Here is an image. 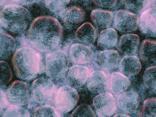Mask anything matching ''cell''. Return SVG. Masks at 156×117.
Segmentation results:
<instances>
[{
    "instance_id": "cell-12",
    "label": "cell",
    "mask_w": 156,
    "mask_h": 117,
    "mask_svg": "<svg viewBox=\"0 0 156 117\" xmlns=\"http://www.w3.org/2000/svg\"><path fill=\"white\" fill-rule=\"evenodd\" d=\"M140 102L138 94L133 92H125L120 95L118 98L119 108L124 112L131 113L137 109Z\"/></svg>"
},
{
    "instance_id": "cell-25",
    "label": "cell",
    "mask_w": 156,
    "mask_h": 117,
    "mask_svg": "<svg viewBox=\"0 0 156 117\" xmlns=\"http://www.w3.org/2000/svg\"><path fill=\"white\" fill-rule=\"evenodd\" d=\"M140 115V117H156V98H150L144 102Z\"/></svg>"
},
{
    "instance_id": "cell-11",
    "label": "cell",
    "mask_w": 156,
    "mask_h": 117,
    "mask_svg": "<svg viewBox=\"0 0 156 117\" xmlns=\"http://www.w3.org/2000/svg\"><path fill=\"white\" fill-rule=\"evenodd\" d=\"M108 85V77L102 71H95L89 78L87 83L88 88L94 93H103L107 90Z\"/></svg>"
},
{
    "instance_id": "cell-23",
    "label": "cell",
    "mask_w": 156,
    "mask_h": 117,
    "mask_svg": "<svg viewBox=\"0 0 156 117\" xmlns=\"http://www.w3.org/2000/svg\"><path fill=\"white\" fill-rule=\"evenodd\" d=\"M98 60L101 66L103 68L111 69L118 65L119 56L118 52L115 50H107L102 52L99 55Z\"/></svg>"
},
{
    "instance_id": "cell-28",
    "label": "cell",
    "mask_w": 156,
    "mask_h": 117,
    "mask_svg": "<svg viewBox=\"0 0 156 117\" xmlns=\"http://www.w3.org/2000/svg\"><path fill=\"white\" fill-rule=\"evenodd\" d=\"M71 117H95L91 108L87 104H83L78 107L73 112Z\"/></svg>"
},
{
    "instance_id": "cell-8",
    "label": "cell",
    "mask_w": 156,
    "mask_h": 117,
    "mask_svg": "<svg viewBox=\"0 0 156 117\" xmlns=\"http://www.w3.org/2000/svg\"><path fill=\"white\" fill-rule=\"evenodd\" d=\"M116 29L123 33L132 32L138 28L137 16L128 11L121 10L117 12L114 19Z\"/></svg>"
},
{
    "instance_id": "cell-26",
    "label": "cell",
    "mask_w": 156,
    "mask_h": 117,
    "mask_svg": "<svg viewBox=\"0 0 156 117\" xmlns=\"http://www.w3.org/2000/svg\"><path fill=\"white\" fill-rule=\"evenodd\" d=\"M144 80L145 84L148 88L156 90V66L146 70Z\"/></svg>"
},
{
    "instance_id": "cell-15",
    "label": "cell",
    "mask_w": 156,
    "mask_h": 117,
    "mask_svg": "<svg viewBox=\"0 0 156 117\" xmlns=\"http://www.w3.org/2000/svg\"><path fill=\"white\" fill-rule=\"evenodd\" d=\"M89 71L86 67L75 66L70 70L68 75V80L73 86L83 85L87 81Z\"/></svg>"
},
{
    "instance_id": "cell-6",
    "label": "cell",
    "mask_w": 156,
    "mask_h": 117,
    "mask_svg": "<svg viewBox=\"0 0 156 117\" xmlns=\"http://www.w3.org/2000/svg\"><path fill=\"white\" fill-rule=\"evenodd\" d=\"M79 98L75 89L70 86H63L56 92L54 98L55 105L61 113H67L75 107Z\"/></svg>"
},
{
    "instance_id": "cell-34",
    "label": "cell",
    "mask_w": 156,
    "mask_h": 117,
    "mask_svg": "<svg viewBox=\"0 0 156 117\" xmlns=\"http://www.w3.org/2000/svg\"><path fill=\"white\" fill-rule=\"evenodd\" d=\"M13 1L23 4L28 5L34 3L37 0H13Z\"/></svg>"
},
{
    "instance_id": "cell-20",
    "label": "cell",
    "mask_w": 156,
    "mask_h": 117,
    "mask_svg": "<svg viewBox=\"0 0 156 117\" xmlns=\"http://www.w3.org/2000/svg\"><path fill=\"white\" fill-rule=\"evenodd\" d=\"M118 41V35L115 30L109 28L103 30L98 40V46L103 50H108L114 47Z\"/></svg>"
},
{
    "instance_id": "cell-2",
    "label": "cell",
    "mask_w": 156,
    "mask_h": 117,
    "mask_svg": "<svg viewBox=\"0 0 156 117\" xmlns=\"http://www.w3.org/2000/svg\"><path fill=\"white\" fill-rule=\"evenodd\" d=\"M12 67L16 76L23 80H30L40 73L41 67L40 55L29 47L16 51L12 60Z\"/></svg>"
},
{
    "instance_id": "cell-30",
    "label": "cell",
    "mask_w": 156,
    "mask_h": 117,
    "mask_svg": "<svg viewBox=\"0 0 156 117\" xmlns=\"http://www.w3.org/2000/svg\"><path fill=\"white\" fill-rule=\"evenodd\" d=\"M125 6L128 9L138 11L144 8L147 0H122Z\"/></svg>"
},
{
    "instance_id": "cell-4",
    "label": "cell",
    "mask_w": 156,
    "mask_h": 117,
    "mask_svg": "<svg viewBox=\"0 0 156 117\" xmlns=\"http://www.w3.org/2000/svg\"><path fill=\"white\" fill-rule=\"evenodd\" d=\"M69 67V58L66 53L57 51L48 55L45 59V68L48 75L55 79L63 76Z\"/></svg>"
},
{
    "instance_id": "cell-14",
    "label": "cell",
    "mask_w": 156,
    "mask_h": 117,
    "mask_svg": "<svg viewBox=\"0 0 156 117\" xmlns=\"http://www.w3.org/2000/svg\"><path fill=\"white\" fill-rule=\"evenodd\" d=\"M69 55L74 62L83 64L88 62L92 55V52L88 47L84 45L75 44L70 48Z\"/></svg>"
},
{
    "instance_id": "cell-22",
    "label": "cell",
    "mask_w": 156,
    "mask_h": 117,
    "mask_svg": "<svg viewBox=\"0 0 156 117\" xmlns=\"http://www.w3.org/2000/svg\"><path fill=\"white\" fill-rule=\"evenodd\" d=\"M130 82L128 78L119 72H114L111 75L110 88L115 94H119L125 91L128 88Z\"/></svg>"
},
{
    "instance_id": "cell-33",
    "label": "cell",
    "mask_w": 156,
    "mask_h": 117,
    "mask_svg": "<svg viewBox=\"0 0 156 117\" xmlns=\"http://www.w3.org/2000/svg\"><path fill=\"white\" fill-rule=\"evenodd\" d=\"M118 0H93L97 6L104 8H110L114 6Z\"/></svg>"
},
{
    "instance_id": "cell-31",
    "label": "cell",
    "mask_w": 156,
    "mask_h": 117,
    "mask_svg": "<svg viewBox=\"0 0 156 117\" xmlns=\"http://www.w3.org/2000/svg\"><path fill=\"white\" fill-rule=\"evenodd\" d=\"M70 0H44L48 8L51 10L57 11L66 6Z\"/></svg>"
},
{
    "instance_id": "cell-21",
    "label": "cell",
    "mask_w": 156,
    "mask_h": 117,
    "mask_svg": "<svg viewBox=\"0 0 156 117\" xmlns=\"http://www.w3.org/2000/svg\"><path fill=\"white\" fill-rule=\"evenodd\" d=\"M90 17L96 27L102 30L110 27L113 16L112 12L109 11L96 9L92 12Z\"/></svg>"
},
{
    "instance_id": "cell-9",
    "label": "cell",
    "mask_w": 156,
    "mask_h": 117,
    "mask_svg": "<svg viewBox=\"0 0 156 117\" xmlns=\"http://www.w3.org/2000/svg\"><path fill=\"white\" fill-rule=\"evenodd\" d=\"M93 104L100 117L110 116L116 109L115 99L109 93H103L97 96L93 100Z\"/></svg>"
},
{
    "instance_id": "cell-19",
    "label": "cell",
    "mask_w": 156,
    "mask_h": 117,
    "mask_svg": "<svg viewBox=\"0 0 156 117\" xmlns=\"http://www.w3.org/2000/svg\"><path fill=\"white\" fill-rule=\"evenodd\" d=\"M75 36L78 40L87 45L93 44L97 36L95 29L90 23L83 24L76 30Z\"/></svg>"
},
{
    "instance_id": "cell-17",
    "label": "cell",
    "mask_w": 156,
    "mask_h": 117,
    "mask_svg": "<svg viewBox=\"0 0 156 117\" xmlns=\"http://www.w3.org/2000/svg\"><path fill=\"white\" fill-rule=\"evenodd\" d=\"M156 41L146 40L143 42L140 51L139 56L142 62L148 65L156 63Z\"/></svg>"
},
{
    "instance_id": "cell-16",
    "label": "cell",
    "mask_w": 156,
    "mask_h": 117,
    "mask_svg": "<svg viewBox=\"0 0 156 117\" xmlns=\"http://www.w3.org/2000/svg\"><path fill=\"white\" fill-rule=\"evenodd\" d=\"M121 71L127 76H134L137 75L141 69V65L139 59L134 56L124 57L120 64Z\"/></svg>"
},
{
    "instance_id": "cell-1",
    "label": "cell",
    "mask_w": 156,
    "mask_h": 117,
    "mask_svg": "<svg viewBox=\"0 0 156 117\" xmlns=\"http://www.w3.org/2000/svg\"><path fill=\"white\" fill-rule=\"evenodd\" d=\"M63 30L56 19L44 16L35 19L28 31V36L32 44L41 51H45L55 48L60 43Z\"/></svg>"
},
{
    "instance_id": "cell-13",
    "label": "cell",
    "mask_w": 156,
    "mask_h": 117,
    "mask_svg": "<svg viewBox=\"0 0 156 117\" xmlns=\"http://www.w3.org/2000/svg\"><path fill=\"white\" fill-rule=\"evenodd\" d=\"M140 43V38L137 35L129 34L124 35L120 38L118 47L120 52L128 55L134 53Z\"/></svg>"
},
{
    "instance_id": "cell-5",
    "label": "cell",
    "mask_w": 156,
    "mask_h": 117,
    "mask_svg": "<svg viewBox=\"0 0 156 117\" xmlns=\"http://www.w3.org/2000/svg\"><path fill=\"white\" fill-rule=\"evenodd\" d=\"M55 84L49 79L43 76L34 81L31 93L34 101L40 104L48 103L54 99L56 93Z\"/></svg>"
},
{
    "instance_id": "cell-10",
    "label": "cell",
    "mask_w": 156,
    "mask_h": 117,
    "mask_svg": "<svg viewBox=\"0 0 156 117\" xmlns=\"http://www.w3.org/2000/svg\"><path fill=\"white\" fill-rule=\"evenodd\" d=\"M139 27L145 35L156 37L155 8L149 9L142 13L140 18Z\"/></svg>"
},
{
    "instance_id": "cell-27",
    "label": "cell",
    "mask_w": 156,
    "mask_h": 117,
    "mask_svg": "<svg viewBox=\"0 0 156 117\" xmlns=\"http://www.w3.org/2000/svg\"><path fill=\"white\" fill-rule=\"evenodd\" d=\"M12 78V73L9 64L5 61H1V86L7 84Z\"/></svg>"
},
{
    "instance_id": "cell-18",
    "label": "cell",
    "mask_w": 156,
    "mask_h": 117,
    "mask_svg": "<svg viewBox=\"0 0 156 117\" xmlns=\"http://www.w3.org/2000/svg\"><path fill=\"white\" fill-rule=\"evenodd\" d=\"M84 16V12L81 8L73 6L65 12L63 17L64 22L68 28H74L82 22Z\"/></svg>"
},
{
    "instance_id": "cell-7",
    "label": "cell",
    "mask_w": 156,
    "mask_h": 117,
    "mask_svg": "<svg viewBox=\"0 0 156 117\" xmlns=\"http://www.w3.org/2000/svg\"><path fill=\"white\" fill-rule=\"evenodd\" d=\"M6 97L9 101L13 105L20 106L27 105L30 98L27 84L19 80L12 82L8 87Z\"/></svg>"
},
{
    "instance_id": "cell-35",
    "label": "cell",
    "mask_w": 156,
    "mask_h": 117,
    "mask_svg": "<svg viewBox=\"0 0 156 117\" xmlns=\"http://www.w3.org/2000/svg\"><path fill=\"white\" fill-rule=\"evenodd\" d=\"M114 117H130L129 116L123 114H117L115 115Z\"/></svg>"
},
{
    "instance_id": "cell-24",
    "label": "cell",
    "mask_w": 156,
    "mask_h": 117,
    "mask_svg": "<svg viewBox=\"0 0 156 117\" xmlns=\"http://www.w3.org/2000/svg\"><path fill=\"white\" fill-rule=\"evenodd\" d=\"M16 46V41L13 37L5 33H1V59H8Z\"/></svg>"
},
{
    "instance_id": "cell-29",
    "label": "cell",
    "mask_w": 156,
    "mask_h": 117,
    "mask_svg": "<svg viewBox=\"0 0 156 117\" xmlns=\"http://www.w3.org/2000/svg\"><path fill=\"white\" fill-rule=\"evenodd\" d=\"M58 115L55 109L50 106L37 108L34 112L35 117H58Z\"/></svg>"
},
{
    "instance_id": "cell-32",
    "label": "cell",
    "mask_w": 156,
    "mask_h": 117,
    "mask_svg": "<svg viewBox=\"0 0 156 117\" xmlns=\"http://www.w3.org/2000/svg\"><path fill=\"white\" fill-rule=\"evenodd\" d=\"M4 117H28L30 116L29 112L20 107H12L5 112Z\"/></svg>"
},
{
    "instance_id": "cell-3",
    "label": "cell",
    "mask_w": 156,
    "mask_h": 117,
    "mask_svg": "<svg viewBox=\"0 0 156 117\" xmlns=\"http://www.w3.org/2000/svg\"><path fill=\"white\" fill-rule=\"evenodd\" d=\"M31 19L28 10L20 6H7L1 12V24L7 30L15 34L22 33L27 30Z\"/></svg>"
}]
</instances>
